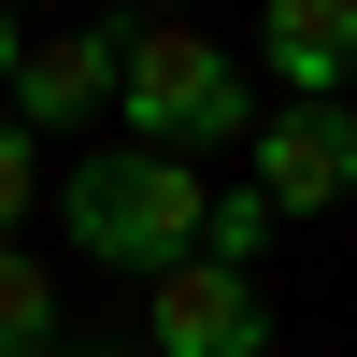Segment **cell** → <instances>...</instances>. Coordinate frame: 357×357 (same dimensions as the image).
I'll use <instances>...</instances> for the list:
<instances>
[{"label":"cell","instance_id":"11","mask_svg":"<svg viewBox=\"0 0 357 357\" xmlns=\"http://www.w3.org/2000/svg\"><path fill=\"white\" fill-rule=\"evenodd\" d=\"M143 15H186V0H143Z\"/></svg>","mask_w":357,"mask_h":357},{"label":"cell","instance_id":"10","mask_svg":"<svg viewBox=\"0 0 357 357\" xmlns=\"http://www.w3.org/2000/svg\"><path fill=\"white\" fill-rule=\"evenodd\" d=\"M15 57H29V29H15V0H0V86H15Z\"/></svg>","mask_w":357,"mask_h":357},{"label":"cell","instance_id":"8","mask_svg":"<svg viewBox=\"0 0 357 357\" xmlns=\"http://www.w3.org/2000/svg\"><path fill=\"white\" fill-rule=\"evenodd\" d=\"M272 200H257V186H215V200H200V257H215V272H257V257H272Z\"/></svg>","mask_w":357,"mask_h":357},{"label":"cell","instance_id":"9","mask_svg":"<svg viewBox=\"0 0 357 357\" xmlns=\"http://www.w3.org/2000/svg\"><path fill=\"white\" fill-rule=\"evenodd\" d=\"M29 215H43V158H29V129L0 114V243H15Z\"/></svg>","mask_w":357,"mask_h":357},{"label":"cell","instance_id":"1","mask_svg":"<svg viewBox=\"0 0 357 357\" xmlns=\"http://www.w3.org/2000/svg\"><path fill=\"white\" fill-rule=\"evenodd\" d=\"M200 158H143V143H86L72 158V186H57V229H72V257L86 272H186L200 257Z\"/></svg>","mask_w":357,"mask_h":357},{"label":"cell","instance_id":"3","mask_svg":"<svg viewBox=\"0 0 357 357\" xmlns=\"http://www.w3.org/2000/svg\"><path fill=\"white\" fill-rule=\"evenodd\" d=\"M243 143H257L243 186L272 200V215H329V200H357V100H272Z\"/></svg>","mask_w":357,"mask_h":357},{"label":"cell","instance_id":"4","mask_svg":"<svg viewBox=\"0 0 357 357\" xmlns=\"http://www.w3.org/2000/svg\"><path fill=\"white\" fill-rule=\"evenodd\" d=\"M143 343L158 357H272V301H257V272L186 257V272H158V301H143Z\"/></svg>","mask_w":357,"mask_h":357},{"label":"cell","instance_id":"6","mask_svg":"<svg viewBox=\"0 0 357 357\" xmlns=\"http://www.w3.org/2000/svg\"><path fill=\"white\" fill-rule=\"evenodd\" d=\"M257 72H272V100H343L357 86V0H257Z\"/></svg>","mask_w":357,"mask_h":357},{"label":"cell","instance_id":"5","mask_svg":"<svg viewBox=\"0 0 357 357\" xmlns=\"http://www.w3.org/2000/svg\"><path fill=\"white\" fill-rule=\"evenodd\" d=\"M114 57H129V29H29L0 114H15L29 143H43V129H86V114H114Z\"/></svg>","mask_w":357,"mask_h":357},{"label":"cell","instance_id":"7","mask_svg":"<svg viewBox=\"0 0 357 357\" xmlns=\"http://www.w3.org/2000/svg\"><path fill=\"white\" fill-rule=\"evenodd\" d=\"M0 357H57V272L29 243H0Z\"/></svg>","mask_w":357,"mask_h":357},{"label":"cell","instance_id":"2","mask_svg":"<svg viewBox=\"0 0 357 357\" xmlns=\"http://www.w3.org/2000/svg\"><path fill=\"white\" fill-rule=\"evenodd\" d=\"M114 114H129L143 158H200V143H243V57L215 43L200 15H129V57H114Z\"/></svg>","mask_w":357,"mask_h":357}]
</instances>
